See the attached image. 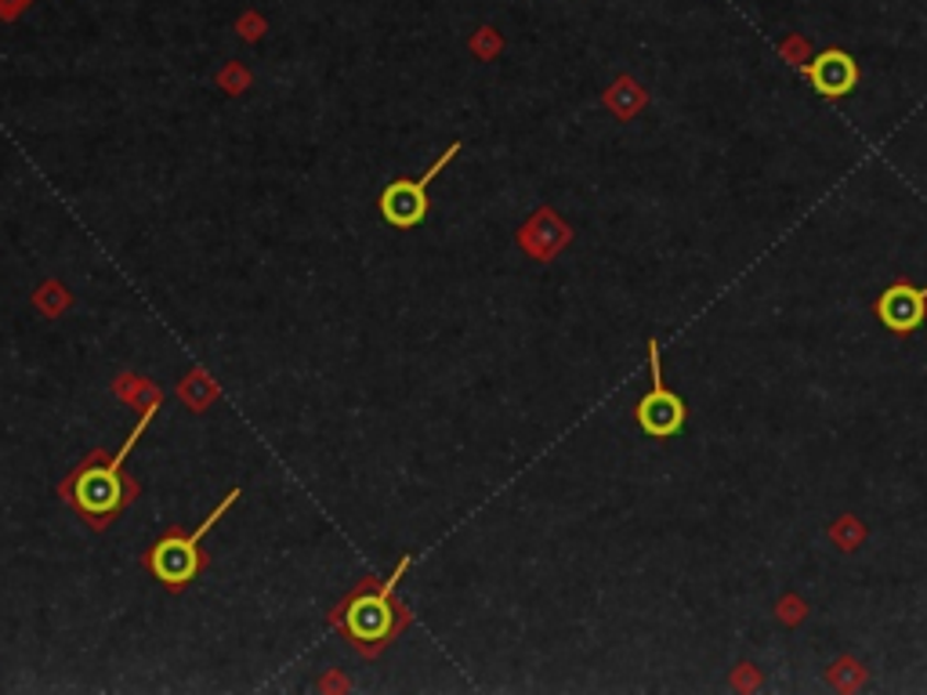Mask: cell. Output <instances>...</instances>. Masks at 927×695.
I'll return each instance as SVG.
<instances>
[{
	"label": "cell",
	"mask_w": 927,
	"mask_h": 695,
	"mask_svg": "<svg viewBox=\"0 0 927 695\" xmlns=\"http://www.w3.org/2000/svg\"><path fill=\"white\" fill-rule=\"evenodd\" d=\"M808 613H812L808 602L801 598V594H794V591H786L783 598L775 602V619H779L783 627H801V624L808 619Z\"/></svg>",
	"instance_id": "cell-11"
},
{
	"label": "cell",
	"mask_w": 927,
	"mask_h": 695,
	"mask_svg": "<svg viewBox=\"0 0 927 695\" xmlns=\"http://www.w3.org/2000/svg\"><path fill=\"white\" fill-rule=\"evenodd\" d=\"M873 312L892 333H913L927 322V290L913 283H892L876 294Z\"/></svg>",
	"instance_id": "cell-6"
},
{
	"label": "cell",
	"mask_w": 927,
	"mask_h": 695,
	"mask_svg": "<svg viewBox=\"0 0 927 695\" xmlns=\"http://www.w3.org/2000/svg\"><path fill=\"white\" fill-rule=\"evenodd\" d=\"M649 369H652V388L638 399L634 420L649 439H674V434L685 428V402H682V395H674L666 388L656 341H649Z\"/></svg>",
	"instance_id": "cell-4"
},
{
	"label": "cell",
	"mask_w": 927,
	"mask_h": 695,
	"mask_svg": "<svg viewBox=\"0 0 927 695\" xmlns=\"http://www.w3.org/2000/svg\"><path fill=\"white\" fill-rule=\"evenodd\" d=\"M153 417H156V406L145 409L142 420L134 424V431L128 434V439H123L120 453L113 456V461L102 464V467H84L80 475L73 478V504H77V511L88 518L95 529H102L106 521L113 518V515H120V507L128 504V482H123L120 467L131 456L134 445H139L142 431L150 428Z\"/></svg>",
	"instance_id": "cell-1"
},
{
	"label": "cell",
	"mask_w": 927,
	"mask_h": 695,
	"mask_svg": "<svg viewBox=\"0 0 927 695\" xmlns=\"http://www.w3.org/2000/svg\"><path fill=\"white\" fill-rule=\"evenodd\" d=\"M728 685H732L736 692H753V688H761V670L753 666V663H739L732 674H728Z\"/></svg>",
	"instance_id": "cell-13"
},
{
	"label": "cell",
	"mask_w": 927,
	"mask_h": 695,
	"mask_svg": "<svg viewBox=\"0 0 927 695\" xmlns=\"http://www.w3.org/2000/svg\"><path fill=\"white\" fill-rule=\"evenodd\" d=\"M236 500H240V489H232L229 496H221V504L203 518V526L196 532H189V537H185V532H170V537H164L150 551V569L164 587L181 591L185 583L196 580V573H200V540L210 532V526H218V521L229 515V507Z\"/></svg>",
	"instance_id": "cell-2"
},
{
	"label": "cell",
	"mask_w": 927,
	"mask_h": 695,
	"mask_svg": "<svg viewBox=\"0 0 927 695\" xmlns=\"http://www.w3.org/2000/svg\"><path fill=\"white\" fill-rule=\"evenodd\" d=\"M605 106H609L620 120H630V117H638L641 109L649 106V91L638 80L620 77V80L613 84V91L605 95Z\"/></svg>",
	"instance_id": "cell-8"
},
{
	"label": "cell",
	"mask_w": 927,
	"mask_h": 695,
	"mask_svg": "<svg viewBox=\"0 0 927 695\" xmlns=\"http://www.w3.org/2000/svg\"><path fill=\"white\" fill-rule=\"evenodd\" d=\"M406 569H410V558H402L399 565H395V573L380 583V591H360L352 594L349 602L341 605V613L333 616V624L344 627V635H349L355 644H380L391 635V591L399 587V580L406 576Z\"/></svg>",
	"instance_id": "cell-3"
},
{
	"label": "cell",
	"mask_w": 927,
	"mask_h": 695,
	"mask_svg": "<svg viewBox=\"0 0 927 695\" xmlns=\"http://www.w3.org/2000/svg\"><path fill=\"white\" fill-rule=\"evenodd\" d=\"M456 153H461V142H453L446 153H442L435 164H431L424 174H420V181H391L385 192H380V218L388 221V225L395 229H417L420 221L428 218V189H431V181L439 178L442 167H450Z\"/></svg>",
	"instance_id": "cell-5"
},
{
	"label": "cell",
	"mask_w": 927,
	"mask_h": 695,
	"mask_svg": "<svg viewBox=\"0 0 927 695\" xmlns=\"http://www.w3.org/2000/svg\"><path fill=\"white\" fill-rule=\"evenodd\" d=\"M826 537H830V543L840 554H856L862 543H867L870 526L859 515H840L830 521V532H826Z\"/></svg>",
	"instance_id": "cell-9"
},
{
	"label": "cell",
	"mask_w": 927,
	"mask_h": 695,
	"mask_svg": "<svg viewBox=\"0 0 927 695\" xmlns=\"http://www.w3.org/2000/svg\"><path fill=\"white\" fill-rule=\"evenodd\" d=\"M805 80L823 98H845L859 87V62L840 47H826L805 66Z\"/></svg>",
	"instance_id": "cell-7"
},
{
	"label": "cell",
	"mask_w": 927,
	"mask_h": 695,
	"mask_svg": "<svg viewBox=\"0 0 927 695\" xmlns=\"http://www.w3.org/2000/svg\"><path fill=\"white\" fill-rule=\"evenodd\" d=\"M779 55H783V62H790V66H797V69H805L808 62L815 58L812 55V41L805 33H790L779 41Z\"/></svg>",
	"instance_id": "cell-12"
},
{
	"label": "cell",
	"mask_w": 927,
	"mask_h": 695,
	"mask_svg": "<svg viewBox=\"0 0 927 695\" xmlns=\"http://www.w3.org/2000/svg\"><path fill=\"white\" fill-rule=\"evenodd\" d=\"M867 677H870V670L862 660H856V655H840V660L826 666V685L834 692H859L867 685Z\"/></svg>",
	"instance_id": "cell-10"
}]
</instances>
